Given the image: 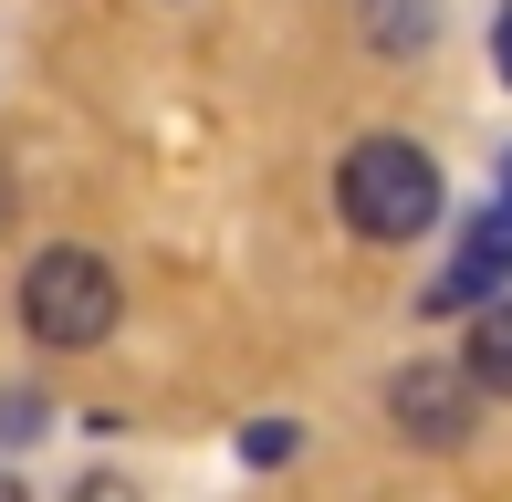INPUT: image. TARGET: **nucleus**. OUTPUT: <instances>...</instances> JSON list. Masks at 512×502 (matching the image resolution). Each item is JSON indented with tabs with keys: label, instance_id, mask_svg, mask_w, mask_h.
<instances>
[{
	"label": "nucleus",
	"instance_id": "1",
	"mask_svg": "<svg viewBox=\"0 0 512 502\" xmlns=\"http://www.w3.org/2000/svg\"><path fill=\"white\" fill-rule=\"evenodd\" d=\"M439 157L429 147H408V136H366V147H345V168H335V210H345V231H366V241H418L439 220Z\"/></svg>",
	"mask_w": 512,
	"mask_h": 502
},
{
	"label": "nucleus",
	"instance_id": "2",
	"mask_svg": "<svg viewBox=\"0 0 512 502\" xmlns=\"http://www.w3.org/2000/svg\"><path fill=\"white\" fill-rule=\"evenodd\" d=\"M21 325L42 335V346H63V356H84V346H105L115 335V272L95 262V251H42L32 272H21Z\"/></svg>",
	"mask_w": 512,
	"mask_h": 502
},
{
	"label": "nucleus",
	"instance_id": "3",
	"mask_svg": "<svg viewBox=\"0 0 512 502\" xmlns=\"http://www.w3.org/2000/svg\"><path fill=\"white\" fill-rule=\"evenodd\" d=\"M471 398H481L471 367H398L387 377V419H398L418 450H460L471 440Z\"/></svg>",
	"mask_w": 512,
	"mask_h": 502
},
{
	"label": "nucleus",
	"instance_id": "4",
	"mask_svg": "<svg viewBox=\"0 0 512 502\" xmlns=\"http://www.w3.org/2000/svg\"><path fill=\"white\" fill-rule=\"evenodd\" d=\"M502 283H512V199H492V210L471 220L460 262L429 283V314H460V304H502Z\"/></svg>",
	"mask_w": 512,
	"mask_h": 502
},
{
	"label": "nucleus",
	"instance_id": "5",
	"mask_svg": "<svg viewBox=\"0 0 512 502\" xmlns=\"http://www.w3.org/2000/svg\"><path fill=\"white\" fill-rule=\"evenodd\" d=\"M460 367H471L481 398H512V293L471 314V356H460Z\"/></svg>",
	"mask_w": 512,
	"mask_h": 502
},
{
	"label": "nucleus",
	"instance_id": "6",
	"mask_svg": "<svg viewBox=\"0 0 512 502\" xmlns=\"http://www.w3.org/2000/svg\"><path fill=\"white\" fill-rule=\"evenodd\" d=\"M439 32V0H366V42L377 53H429Z\"/></svg>",
	"mask_w": 512,
	"mask_h": 502
},
{
	"label": "nucleus",
	"instance_id": "7",
	"mask_svg": "<svg viewBox=\"0 0 512 502\" xmlns=\"http://www.w3.org/2000/svg\"><path fill=\"white\" fill-rule=\"evenodd\" d=\"M241 461H293V429H283V419H262V429L241 440Z\"/></svg>",
	"mask_w": 512,
	"mask_h": 502
},
{
	"label": "nucleus",
	"instance_id": "8",
	"mask_svg": "<svg viewBox=\"0 0 512 502\" xmlns=\"http://www.w3.org/2000/svg\"><path fill=\"white\" fill-rule=\"evenodd\" d=\"M32 429H42V408H32V398H0V440H32Z\"/></svg>",
	"mask_w": 512,
	"mask_h": 502
},
{
	"label": "nucleus",
	"instance_id": "9",
	"mask_svg": "<svg viewBox=\"0 0 512 502\" xmlns=\"http://www.w3.org/2000/svg\"><path fill=\"white\" fill-rule=\"evenodd\" d=\"M74 502H136V492H126V482H105V471H95V482H84Z\"/></svg>",
	"mask_w": 512,
	"mask_h": 502
},
{
	"label": "nucleus",
	"instance_id": "10",
	"mask_svg": "<svg viewBox=\"0 0 512 502\" xmlns=\"http://www.w3.org/2000/svg\"><path fill=\"white\" fill-rule=\"evenodd\" d=\"M492 63H502V84H512V11L492 21Z\"/></svg>",
	"mask_w": 512,
	"mask_h": 502
},
{
	"label": "nucleus",
	"instance_id": "11",
	"mask_svg": "<svg viewBox=\"0 0 512 502\" xmlns=\"http://www.w3.org/2000/svg\"><path fill=\"white\" fill-rule=\"evenodd\" d=\"M502 199H512V157H502Z\"/></svg>",
	"mask_w": 512,
	"mask_h": 502
}]
</instances>
